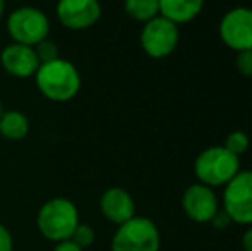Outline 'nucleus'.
Listing matches in <instances>:
<instances>
[{"mask_svg": "<svg viewBox=\"0 0 252 251\" xmlns=\"http://www.w3.org/2000/svg\"><path fill=\"white\" fill-rule=\"evenodd\" d=\"M34 84L41 97L55 104H65L77 97L81 91V72L67 59L57 57L53 61L40 64L34 74Z\"/></svg>", "mask_w": 252, "mask_h": 251, "instance_id": "nucleus-1", "label": "nucleus"}, {"mask_svg": "<svg viewBox=\"0 0 252 251\" xmlns=\"http://www.w3.org/2000/svg\"><path fill=\"white\" fill-rule=\"evenodd\" d=\"M79 210L69 198H50L40 207L36 214L38 232L52 243L70 239L72 232L79 224Z\"/></svg>", "mask_w": 252, "mask_h": 251, "instance_id": "nucleus-2", "label": "nucleus"}, {"mask_svg": "<svg viewBox=\"0 0 252 251\" xmlns=\"http://www.w3.org/2000/svg\"><path fill=\"white\" fill-rule=\"evenodd\" d=\"M240 171V157L228 151L223 144L202 150L194 162V176L197 182L213 189L228 184Z\"/></svg>", "mask_w": 252, "mask_h": 251, "instance_id": "nucleus-3", "label": "nucleus"}, {"mask_svg": "<svg viewBox=\"0 0 252 251\" xmlns=\"http://www.w3.org/2000/svg\"><path fill=\"white\" fill-rule=\"evenodd\" d=\"M5 28L14 43L36 47L50 35V19L38 7L23 5L9 12Z\"/></svg>", "mask_w": 252, "mask_h": 251, "instance_id": "nucleus-4", "label": "nucleus"}, {"mask_svg": "<svg viewBox=\"0 0 252 251\" xmlns=\"http://www.w3.org/2000/svg\"><path fill=\"white\" fill-rule=\"evenodd\" d=\"M161 236L151 218L134 215L130 220L117 225L112 238V251H159Z\"/></svg>", "mask_w": 252, "mask_h": 251, "instance_id": "nucleus-5", "label": "nucleus"}, {"mask_svg": "<svg viewBox=\"0 0 252 251\" xmlns=\"http://www.w3.org/2000/svg\"><path fill=\"white\" fill-rule=\"evenodd\" d=\"M179 40V26L163 16H156L144 23L139 33V43L143 52L156 61L170 57L175 52Z\"/></svg>", "mask_w": 252, "mask_h": 251, "instance_id": "nucleus-6", "label": "nucleus"}, {"mask_svg": "<svg viewBox=\"0 0 252 251\" xmlns=\"http://www.w3.org/2000/svg\"><path fill=\"white\" fill-rule=\"evenodd\" d=\"M221 205L233 224L252 225V171H240L223 186Z\"/></svg>", "mask_w": 252, "mask_h": 251, "instance_id": "nucleus-7", "label": "nucleus"}, {"mask_svg": "<svg viewBox=\"0 0 252 251\" xmlns=\"http://www.w3.org/2000/svg\"><path fill=\"white\" fill-rule=\"evenodd\" d=\"M220 40L233 52L252 50V9L233 7L223 14L218 26Z\"/></svg>", "mask_w": 252, "mask_h": 251, "instance_id": "nucleus-8", "label": "nucleus"}, {"mask_svg": "<svg viewBox=\"0 0 252 251\" xmlns=\"http://www.w3.org/2000/svg\"><path fill=\"white\" fill-rule=\"evenodd\" d=\"M55 14L65 30L84 31L100 21L101 3L100 0H59Z\"/></svg>", "mask_w": 252, "mask_h": 251, "instance_id": "nucleus-9", "label": "nucleus"}, {"mask_svg": "<svg viewBox=\"0 0 252 251\" xmlns=\"http://www.w3.org/2000/svg\"><path fill=\"white\" fill-rule=\"evenodd\" d=\"M180 205L184 214L197 224H209L220 210V201L215 189L201 182L190 184L184 191Z\"/></svg>", "mask_w": 252, "mask_h": 251, "instance_id": "nucleus-10", "label": "nucleus"}, {"mask_svg": "<svg viewBox=\"0 0 252 251\" xmlns=\"http://www.w3.org/2000/svg\"><path fill=\"white\" fill-rule=\"evenodd\" d=\"M40 59H38L34 47L21 43H9L3 47L0 54V66L9 76L17 77V79H28L34 77L38 67H40Z\"/></svg>", "mask_w": 252, "mask_h": 251, "instance_id": "nucleus-11", "label": "nucleus"}, {"mask_svg": "<svg viewBox=\"0 0 252 251\" xmlns=\"http://www.w3.org/2000/svg\"><path fill=\"white\" fill-rule=\"evenodd\" d=\"M100 212L108 222L122 225L136 215V201L127 189L112 186L100 196Z\"/></svg>", "mask_w": 252, "mask_h": 251, "instance_id": "nucleus-12", "label": "nucleus"}, {"mask_svg": "<svg viewBox=\"0 0 252 251\" xmlns=\"http://www.w3.org/2000/svg\"><path fill=\"white\" fill-rule=\"evenodd\" d=\"M206 0H159V16L172 23L187 24L194 21L204 9Z\"/></svg>", "mask_w": 252, "mask_h": 251, "instance_id": "nucleus-13", "label": "nucleus"}, {"mask_svg": "<svg viewBox=\"0 0 252 251\" xmlns=\"http://www.w3.org/2000/svg\"><path fill=\"white\" fill-rule=\"evenodd\" d=\"M30 117L21 110H3L0 115V136L7 141H23L30 134Z\"/></svg>", "mask_w": 252, "mask_h": 251, "instance_id": "nucleus-14", "label": "nucleus"}, {"mask_svg": "<svg viewBox=\"0 0 252 251\" xmlns=\"http://www.w3.org/2000/svg\"><path fill=\"white\" fill-rule=\"evenodd\" d=\"M124 10L130 19L144 24L159 16V0H124Z\"/></svg>", "mask_w": 252, "mask_h": 251, "instance_id": "nucleus-15", "label": "nucleus"}, {"mask_svg": "<svg viewBox=\"0 0 252 251\" xmlns=\"http://www.w3.org/2000/svg\"><path fill=\"white\" fill-rule=\"evenodd\" d=\"M249 144H251V140H249V136H247V133H244V131H232V133L225 138L223 146L228 151H232L233 155L240 157V155H244L249 150Z\"/></svg>", "mask_w": 252, "mask_h": 251, "instance_id": "nucleus-16", "label": "nucleus"}, {"mask_svg": "<svg viewBox=\"0 0 252 251\" xmlns=\"http://www.w3.org/2000/svg\"><path fill=\"white\" fill-rule=\"evenodd\" d=\"M94 239H96V232H94V229L91 227L90 224H83V222L77 224L76 231H74L72 236H70V241L76 243V245L83 250L90 248V246L94 243Z\"/></svg>", "mask_w": 252, "mask_h": 251, "instance_id": "nucleus-17", "label": "nucleus"}, {"mask_svg": "<svg viewBox=\"0 0 252 251\" xmlns=\"http://www.w3.org/2000/svg\"><path fill=\"white\" fill-rule=\"evenodd\" d=\"M34 52H36V55L41 64L53 61V59L59 57V47H57L52 40H48V38L41 41V43H38L36 47H34Z\"/></svg>", "mask_w": 252, "mask_h": 251, "instance_id": "nucleus-18", "label": "nucleus"}, {"mask_svg": "<svg viewBox=\"0 0 252 251\" xmlns=\"http://www.w3.org/2000/svg\"><path fill=\"white\" fill-rule=\"evenodd\" d=\"M235 66L240 74L247 77H252V50H242L237 52Z\"/></svg>", "mask_w": 252, "mask_h": 251, "instance_id": "nucleus-19", "label": "nucleus"}, {"mask_svg": "<svg viewBox=\"0 0 252 251\" xmlns=\"http://www.w3.org/2000/svg\"><path fill=\"white\" fill-rule=\"evenodd\" d=\"M0 251H14L12 232L3 224H0Z\"/></svg>", "mask_w": 252, "mask_h": 251, "instance_id": "nucleus-20", "label": "nucleus"}, {"mask_svg": "<svg viewBox=\"0 0 252 251\" xmlns=\"http://www.w3.org/2000/svg\"><path fill=\"white\" fill-rule=\"evenodd\" d=\"M209 224H211L215 229H220V231H221V229L228 227V225L232 224V220H230V218H228V215H226L225 212H223L221 208H220V210H218V214H216L215 217H213V220L209 222Z\"/></svg>", "mask_w": 252, "mask_h": 251, "instance_id": "nucleus-21", "label": "nucleus"}, {"mask_svg": "<svg viewBox=\"0 0 252 251\" xmlns=\"http://www.w3.org/2000/svg\"><path fill=\"white\" fill-rule=\"evenodd\" d=\"M52 251H84L83 248H79V246L76 245V243H72L70 239H67V241H60L55 245V248Z\"/></svg>", "mask_w": 252, "mask_h": 251, "instance_id": "nucleus-22", "label": "nucleus"}, {"mask_svg": "<svg viewBox=\"0 0 252 251\" xmlns=\"http://www.w3.org/2000/svg\"><path fill=\"white\" fill-rule=\"evenodd\" d=\"M242 246L246 251H252V225L246 229V232H244L242 236Z\"/></svg>", "mask_w": 252, "mask_h": 251, "instance_id": "nucleus-23", "label": "nucleus"}, {"mask_svg": "<svg viewBox=\"0 0 252 251\" xmlns=\"http://www.w3.org/2000/svg\"><path fill=\"white\" fill-rule=\"evenodd\" d=\"M3 12H5V0H0V19H2Z\"/></svg>", "mask_w": 252, "mask_h": 251, "instance_id": "nucleus-24", "label": "nucleus"}, {"mask_svg": "<svg viewBox=\"0 0 252 251\" xmlns=\"http://www.w3.org/2000/svg\"><path fill=\"white\" fill-rule=\"evenodd\" d=\"M3 112V104H2V98H0V115H2Z\"/></svg>", "mask_w": 252, "mask_h": 251, "instance_id": "nucleus-25", "label": "nucleus"}]
</instances>
